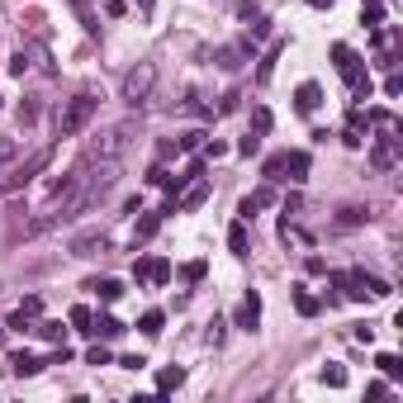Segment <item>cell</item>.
Segmentation results:
<instances>
[{"instance_id": "cell-1", "label": "cell", "mask_w": 403, "mask_h": 403, "mask_svg": "<svg viewBox=\"0 0 403 403\" xmlns=\"http://www.w3.org/2000/svg\"><path fill=\"white\" fill-rule=\"evenodd\" d=\"M332 285L342 290V299H356V304L389 295V285H384L379 275H365V270H332Z\"/></svg>"}, {"instance_id": "cell-2", "label": "cell", "mask_w": 403, "mask_h": 403, "mask_svg": "<svg viewBox=\"0 0 403 403\" xmlns=\"http://www.w3.org/2000/svg\"><path fill=\"white\" fill-rule=\"evenodd\" d=\"M95 109H100V100L90 95V90H81V95H72L67 105L57 109V138H76L90 119H95Z\"/></svg>"}, {"instance_id": "cell-3", "label": "cell", "mask_w": 403, "mask_h": 403, "mask_svg": "<svg viewBox=\"0 0 403 403\" xmlns=\"http://www.w3.org/2000/svg\"><path fill=\"white\" fill-rule=\"evenodd\" d=\"M133 119L129 124H114V129H100V133L90 138V147H85V161H119V152L129 147V138H133Z\"/></svg>"}, {"instance_id": "cell-4", "label": "cell", "mask_w": 403, "mask_h": 403, "mask_svg": "<svg viewBox=\"0 0 403 403\" xmlns=\"http://www.w3.org/2000/svg\"><path fill=\"white\" fill-rule=\"evenodd\" d=\"M332 62H337L342 81L351 85V100H370V76H365V67H361L356 48H347V43H332Z\"/></svg>"}, {"instance_id": "cell-5", "label": "cell", "mask_w": 403, "mask_h": 403, "mask_svg": "<svg viewBox=\"0 0 403 403\" xmlns=\"http://www.w3.org/2000/svg\"><path fill=\"white\" fill-rule=\"evenodd\" d=\"M152 85H157V67H152V62H138L133 72L124 76V85H119V100L138 109L147 95H152Z\"/></svg>"}, {"instance_id": "cell-6", "label": "cell", "mask_w": 403, "mask_h": 403, "mask_svg": "<svg viewBox=\"0 0 403 403\" xmlns=\"http://www.w3.org/2000/svg\"><path fill=\"white\" fill-rule=\"evenodd\" d=\"M48 161H53V152H48V147H38V152H33V157L28 161H19V166H15V171H10V176H5V195H15V190H24L28 181H33V176H38V171H43V166H48Z\"/></svg>"}, {"instance_id": "cell-7", "label": "cell", "mask_w": 403, "mask_h": 403, "mask_svg": "<svg viewBox=\"0 0 403 403\" xmlns=\"http://www.w3.org/2000/svg\"><path fill=\"white\" fill-rule=\"evenodd\" d=\"M399 147H403L399 133H379L375 147H370V166H375V171H394V166H399Z\"/></svg>"}, {"instance_id": "cell-8", "label": "cell", "mask_w": 403, "mask_h": 403, "mask_svg": "<svg viewBox=\"0 0 403 403\" xmlns=\"http://www.w3.org/2000/svg\"><path fill=\"white\" fill-rule=\"evenodd\" d=\"M133 280L138 285H166V280H171V261H166V256H142L133 266Z\"/></svg>"}, {"instance_id": "cell-9", "label": "cell", "mask_w": 403, "mask_h": 403, "mask_svg": "<svg viewBox=\"0 0 403 403\" xmlns=\"http://www.w3.org/2000/svg\"><path fill=\"white\" fill-rule=\"evenodd\" d=\"M129 327L114 318V313H100V318H90V327H85V337H95V342H119Z\"/></svg>"}, {"instance_id": "cell-10", "label": "cell", "mask_w": 403, "mask_h": 403, "mask_svg": "<svg viewBox=\"0 0 403 403\" xmlns=\"http://www.w3.org/2000/svg\"><path fill=\"white\" fill-rule=\"evenodd\" d=\"M280 181H295V186L309 181V152H304V147L285 152V161H280Z\"/></svg>"}, {"instance_id": "cell-11", "label": "cell", "mask_w": 403, "mask_h": 403, "mask_svg": "<svg viewBox=\"0 0 403 403\" xmlns=\"http://www.w3.org/2000/svg\"><path fill=\"white\" fill-rule=\"evenodd\" d=\"M233 322H238L242 332H256V322H261V295H256V290H247V299L238 304Z\"/></svg>"}, {"instance_id": "cell-12", "label": "cell", "mask_w": 403, "mask_h": 403, "mask_svg": "<svg viewBox=\"0 0 403 403\" xmlns=\"http://www.w3.org/2000/svg\"><path fill=\"white\" fill-rule=\"evenodd\" d=\"M270 204H275V186L266 181V186H256V190H252V195H247V199L238 204V214H242V218H252V214H261V209H270Z\"/></svg>"}, {"instance_id": "cell-13", "label": "cell", "mask_w": 403, "mask_h": 403, "mask_svg": "<svg viewBox=\"0 0 403 403\" xmlns=\"http://www.w3.org/2000/svg\"><path fill=\"white\" fill-rule=\"evenodd\" d=\"M318 105H322V85L318 81H304L295 90V109L299 114H318Z\"/></svg>"}, {"instance_id": "cell-14", "label": "cell", "mask_w": 403, "mask_h": 403, "mask_svg": "<svg viewBox=\"0 0 403 403\" xmlns=\"http://www.w3.org/2000/svg\"><path fill=\"white\" fill-rule=\"evenodd\" d=\"M85 290H90V295L100 299V304H114V299L124 295V285H119L114 275H100V280H85Z\"/></svg>"}, {"instance_id": "cell-15", "label": "cell", "mask_w": 403, "mask_h": 403, "mask_svg": "<svg viewBox=\"0 0 403 403\" xmlns=\"http://www.w3.org/2000/svg\"><path fill=\"white\" fill-rule=\"evenodd\" d=\"M38 370H43V361H38L33 351H15V356H10V375L28 379V375H38Z\"/></svg>"}, {"instance_id": "cell-16", "label": "cell", "mask_w": 403, "mask_h": 403, "mask_svg": "<svg viewBox=\"0 0 403 403\" xmlns=\"http://www.w3.org/2000/svg\"><path fill=\"white\" fill-rule=\"evenodd\" d=\"M365 129H370V124H365V114H361V109H351L347 129H342V142H347V147H361V142H365Z\"/></svg>"}, {"instance_id": "cell-17", "label": "cell", "mask_w": 403, "mask_h": 403, "mask_svg": "<svg viewBox=\"0 0 403 403\" xmlns=\"http://www.w3.org/2000/svg\"><path fill=\"white\" fill-rule=\"evenodd\" d=\"M280 53H285V38H275L266 48V57H261V67H256V85H266L270 76H275V62H280Z\"/></svg>"}, {"instance_id": "cell-18", "label": "cell", "mask_w": 403, "mask_h": 403, "mask_svg": "<svg viewBox=\"0 0 403 403\" xmlns=\"http://www.w3.org/2000/svg\"><path fill=\"white\" fill-rule=\"evenodd\" d=\"M138 214H142V218H138V228H133V242H152V238H157V228H161V218H166V214H161V209H157V214L138 209Z\"/></svg>"}, {"instance_id": "cell-19", "label": "cell", "mask_w": 403, "mask_h": 403, "mask_svg": "<svg viewBox=\"0 0 403 403\" xmlns=\"http://www.w3.org/2000/svg\"><path fill=\"white\" fill-rule=\"evenodd\" d=\"M109 242H105V233H81L76 242H72V256H95V252H105Z\"/></svg>"}, {"instance_id": "cell-20", "label": "cell", "mask_w": 403, "mask_h": 403, "mask_svg": "<svg viewBox=\"0 0 403 403\" xmlns=\"http://www.w3.org/2000/svg\"><path fill=\"white\" fill-rule=\"evenodd\" d=\"M33 332H38L43 342H53V347H62V342H67V327H62L57 318H48V322H33Z\"/></svg>"}, {"instance_id": "cell-21", "label": "cell", "mask_w": 403, "mask_h": 403, "mask_svg": "<svg viewBox=\"0 0 403 403\" xmlns=\"http://www.w3.org/2000/svg\"><path fill=\"white\" fill-rule=\"evenodd\" d=\"M384 5H389V0H365V5H361V24L379 28V24H384Z\"/></svg>"}, {"instance_id": "cell-22", "label": "cell", "mask_w": 403, "mask_h": 403, "mask_svg": "<svg viewBox=\"0 0 403 403\" xmlns=\"http://www.w3.org/2000/svg\"><path fill=\"white\" fill-rule=\"evenodd\" d=\"M181 384H186V370H181V365H166L157 375V394H171V389H181Z\"/></svg>"}, {"instance_id": "cell-23", "label": "cell", "mask_w": 403, "mask_h": 403, "mask_svg": "<svg viewBox=\"0 0 403 403\" xmlns=\"http://www.w3.org/2000/svg\"><path fill=\"white\" fill-rule=\"evenodd\" d=\"M247 247H252V242H247V218H242V223L228 228V252H233V256H247Z\"/></svg>"}, {"instance_id": "cell-24", "label": "cell", "mask_w": 403, "mask_h": 403, "mask_svg": "<svg viewBox=\"0 0 403 403\" xmlns=\"http://www.w3.org/2000/svg\"><path fill=\"white\" fill-rule=\"evenodd\" d=\"M322 384H327V389H347V365H337V361H327V365H322Z\"/></svg>"}, {"instance_id": "cell-25", "label": "cell", "mask_w": 403, "mask_h": 403, "mask_svg": "<svg viewBox=\"0 0 403 403\" xmlns=\"http://www.w3.org/2000/svg\"><path fill=\"white\" fill-rule=\"evenodd\" d=\"M72 10L81 15V24H85V33H100V19H95V10H90V0H72Z\"/></svg>"}, {"instance_id": "cell-26", "label": "cell", "mask_w": 403, "mask_h": 403, "mask_svg": "<svg viewBox=\"0 0 403 403\" xmlns=\"http://www.w3.org/2000/svg\"><path fill=\"white\" fill-rule=\"evenodd\" d=\"M375 365H379V370H384L389 379H403V365H399V356H394V351H379Z\"/></svg>"}, {"instance_id": "cell-27", "label": "cell", "mask_w": 403, "mask_h": 403, "mask_svg": "<svg viewBox=\"0 0 403 403\" xmlns=\"http://www.w3.org/2000/svg\"><path fill=\"white\" fill-rule=\"evenodd\" d=\"M295 309H299V313H304V318H313V313H318L322 304H318V299H313V295H309V290H295Z\"/></svg>"}, {"instance_id": "cell-28", "label": "cell", "mask_w": 403, "mask_h": 403, "mask_svg": "<svg viewBox=\"0 0 403 403\" xmlns=\"http://www.w3.org/2000/svg\"><path fill=\"white\" fill-rule=\"evenodd\" d=\"M161 322H166V318H161V309H147V313L138 318V327H142L147 337H157V332H161Z\"/></svg>"}, {"instance_id": "cell-29", "label": "cell", "mask_w": 403, "mask_h": 403, "mask_svg": "<svg viewBox=\"0 0 403 403\" xmlns=\"http://www.w3.org/2000/svg\"><path fill=\"white\" fill-rule=\"evenodd\" d=\"M252 133H261V138L270 133V109H266V105H256V109H252Z\"/></svg>"}, {"instance_id": "cell-30", "label": "cell", "mask_w": 403, "mask_h": 403, "mask_svg": "<svg viewBox=\"0 0 403 403\" xmlns=\"http://www.w3.org/2000/svg\"><path fill=\"white\" fill-rule=\"evenodd\" d=\"M90 318H95V313H90V309H85V304H76V309H72V313H67V322H72V327H76V332H85V327H90Z\"/></svg>"}, {"instance_id": "cell-31", "label": "cell", "mask_w": 403, "mask_h": 403, "mask_svg": "<svg viewBox=\"0 0 403 403\" xmlns=\"http://www.w3.org/2000/svg\"><path fill=\"white\" fill-rule=\"evenodd\" d=\"M238 152H242V157H256V152H261V133H247L238 142Z\"/></svg>"}, {"instance_id": "cell-32", "label": "cell", "mask_w": 403, "mask_h": 403, "mask_svg": "<svg viewBox=\"0 0 403 403\" xmlns=\"http://www.w3.org/2000/svg\"><path fill=\"white\" fill-rule=\"evenodd\" d=\"M365 218H370V209H361V204H347L342 209V223H365Z\"/></svg>"}, {"instance_id": "cell-33", "label": "cell", "mask_w": 403, "mask_h": 403, "mask_svg": "<svg viewBox=\"0 0 403 403\" xmlns=\"http://www.w3.org/2000/svg\"><path fill=\"white\" fill-rule=\"evenodd\" d=\"M10 327H15V332H33V318H28V313H19V309H15V313H10Z\"/></svg>"}, {"instance_id": "cell-34", "label": "cell", "mask_w": 403, "mask_h": 403, "mask_svg": "<svg viewBox=\"0 0 403 403\" xmlns=\"http://www.w3.org/2000/svg\"><path fill=\"white\" fill-rule=\"evenodd\" d=\"M19 313H28V318H38V313H43V299H38V295H28L24 304H19Z\"/></svg>"}, {"instance_id": "cell-35", "label": "cell", "mask_w": 403, "mask_h": 403, "mask_svg": "<svg viewBox=\"0 0 403 403\" xmlns=\"http://www.w3.org/2000/svg\"><path fill=\"white\" fill-rule=\"evenodd\" d=\"M85 365H109V351L105 347H90V351H85Z\"/></svg>"}, {"instance_id": "cell-36", "label": "cell", "mask_w": 403, "mask_h": 403, "mask_svg": "<svg viewBox=\"0 0 403 403\" xmlns=\"http://www.w3.org/2000/svg\"><path fill=\"white\" fill-rule=\"evenodd\" d=\"M176 152H181V147H176L171 138H166V142H157V161H171V157H176Z\"/></svg>"}, {"instance_id": "cell-37", "label": "cell", "mask_w": 403, "mask_h": 403, "mask_svg": "<svg viewBox=\"0 0 403 403\" xmlns=\"http://www.w3.org/2000/svg\"><path fill=\"white\" fill-rule=\"evenodd\" d=\"M33 119H38V105L24 100V105H19V124H33Z\"/></svg>"}, {"instance_id": "cell-38", "label": "cell", "mask_w": 403, "mask_h": 403, "mask_svg": "<svg viewBox=\"0 0 403 403\" xmlns=\"http://www.w3.org/2000/svg\"><path fill=\"white\" fill-rule=\"evenodd\" d=\"M24 72H28V53H19L15 62H10V76H24Z\"/></svg>"}, {"instance_id": "cell-39", "label": "cell", "mask_w": 403, "mask_h": 403, "mask_svg": "<svg viewBox=\"0 0 403 403\" xmlns=\"http://www.w3.org/2000/svg\"><path fill=\"white\" fill-rule=\"evenodd\" d=\"M186 280H190V285H195V280H204V261H190V266H186Z\"/></svg>"}, {"instance_id": "cell-40", "label": "cell", "mask_w": 403, "mask_h": 403, "mask_svg": "<svg viewBox=\"0 0 403 403\" xmlns=\"http://www.w3.org/2000/svg\"><path fill=\"white\" fill-rule=\"evenodd\" d=\"M223 152H228V147H223V142H218V138H214V142L204 147V161H218V157H223Z\"/></svg>"}, {"instance_id": "cell-41", "label": "cell", "mask_w": 403, "mask_h": 403, "mask_svg": "<svg viewBox=\"0 0 403 403\" xmlns=\"http://www.w3.org/2000/svg\"><path fill=\"white\" fill-rule=\"evenodd\" d=\"M223 327H228V322H223V318H214V322H209V342H214V347H218V342H223Z\"/></svg>"}, {"instance_id": "cell-42", "label": "cell", "mask_w": 403, "mask_h": 403, "mask_svg": "<svg viewBox=\"0 0 403 403\" xmlns=\"http://www.w3.org/2000/svg\"><path fill=\"white\" fill-rule=\"evenodd\" d=\"M10 157H15V142H10V138H0V166H5Z\"/></svg>"}, {"instance_id": "cell-43", "label": "cell", "mask_w": 403, "mask_h": 403, "mask_svg": "<svg viewBox=\"0 0 403 403\" xmlns=\"http://www.w3.org/2000/svg\"><path fill=\"white\" fill-rule=\"evenodd\" d=\"M138 10H142V15H152V0H138Z\"/></svg>"}, {"instance_id": "cell-44", "label": "cell", "mask_w": 403, "mask_h": 403, "mask_svg": "<svg viewBox=\"0 0 403 403\" xmlns=\"http://www.w3.org/2000/svg\"><path fill=\"white\" fill-rule=\"evenodd\" d=\"M309 5H313V10H327V5H332V0H309Z\"/></svg>"}]
</instances>
